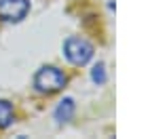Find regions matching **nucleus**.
Listing matches in <instances>:
<instances>
[{"mask_svg":"<svg viewBox=\"0 0 148 139\" xmlns=\"http://www.w3.org/2000/svg\"><path fill=\"white\" fill-rule=\"evenodd\" d=\"M95 51H93V44L87 42L85 38L78 36H70L68 40L64 42V57L68 59V63L76 65V68H83L93 59Z\"/></svg>","mask_w":148,"mask_h":139,"instance_id":"obj_2","label":"nucleus"},{"mask_svg":"<svg viewBox=\"0 0 148 139\" xmlns=\"http://www.w3.org/2000/svg\"><path fill=\"white\" fill-rule=\"evenodd\" d=\"M74 110H76V105H74V99L66 97L64 101H59V103H57V108H55V112H53V116H55V120H57L59 124H64V122L72 120Z\"/></svg>","mask_w":148,"mask_h":139,"instance_id":"obj_4","label":"nucleus"},{"mask_svg":"<svg viewBox=\"0 0 148 139\" xmlns=\"http://www.w3.org/2000/svg\"><path fill=\"white\" fill-rule=\"evenodd\" d=\"M66 82H68V76L55 65H42L34 74V89L38 93H42V95L59 93L66 87Z\"/></svg>","mask_w":148,"mask_h":139,"instance_id":"obj_1","label":"nucleus"},{"mask_svg":"<svg viewBox=\"0 0 148 139\" xmlns=\"http://www.w3.org/2000/svg\"><path fill=\"white\" fill-rule=\"evenodd\" d=\"M13 120H15V110H13V103L6 101V99H0V129L11 127Z\"/></svg>","mask_w":148,"mask_h":139,"instance_id":"obj_5","label":"nucleus"},{"mask_svg":"<svg viewBox=\"0 0 148 139\" xmlns=\"http://www.w3.org/2000/svg\"><path fill=\"white\" fill-rule=\"evenodd\" d=\"M30 13V0H0V21L17 23Z\"/></svg>","mask_w":148,"mask_h":139,"instance_id":"obj_3","label":"nucleus"},{"mask_svg":"<svg viewBox=\"0 0 148 139\" xmlns=\"http://www.w3.org/2000/svg\"><path fill=\"white\" fill-rule=\"evenodd\" d=\"M91 80L95 82V84H104L106 82V65L99 61L93 65V70H91Z\"/></svg>","mask_w":148,"mask_h":139,"instance_id":"obj_6","label":"nucleus"}]
</instances>
